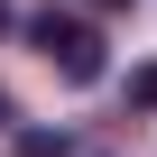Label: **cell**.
Returning <instances> with one entry per match:
<instances>
[{
    "label": "cell",
    "instance_id": "cell-1",
    "mask_svg": "<svg viewBox=\"0 0 157 157\" xmlns=\"http://www.w3.org/2000/svg\"><path fill=\"white\" fill-rule=\"evenodd\" d=\"M28 37L56 56L65 83H102V28H93V19H74V10H37V19H28Z\"/></svg>",
    "mask_w": 157,
    "mask_h": 157
},
{
    "label": "cell",
    "instance_id": "cell-6",
    "mask_svg": "<svg viewBox=\"0 0 157 157\" xmlns=\"http://www.w3.org/2000/svg\"><path fill=\"white\" fill-rule=\"evenodd\" d=\"M0 129H10V93H0Z\"/></svg>",
    "mask_w": 157,
    "mask_h": 157
},
{
    "label": "cell",
    "instance_id": "cell-3",
    "mask_svg": "<svg viewBox=\"0 0 157 157\" xmlns=\"http://www.w3.org/2000/svg\"><path fill=\"white\" fill-rule=\"evenodd\" d=\"M129 111H157V56L129 65Z\"/></svg>",
    "mask_w": 157,
    "mask_h": 157
},
{
    "label": "cell",
    "instance_id": "cell-2",
    "mask_svg": "<svg viewBox=\"0 0 157 157\" xmlns=\"http://www.w3.org/2000/svg\"><path fill=\"white\" fill-rule=\"evenodd\" d=\"M19 157H74L65 129H19Z\"/></svg>",
    "mask_w": 157,
    "mask_h": 157
},
{
    "label": "cell",
    "instance_id": "cell-4",
    "mask_svg": "<svg viewBox=\"0 0 157 157\" xmlns=\"http://www.w3.org/2000/svg\"><path fill=\"white\" fill-rule=\"evenodd\" d=\"M83 10H93V19H111V10H129V0H83Z\"/></svg>",
    "mask_w": 157,
    "mask_h": 157
},
{
    "label": "cell",
    "instance_id": "cell-5",
    "mask_svg": "<svg viewBox=\"0 0 157 157\" xmlns=\"http://www.w3.org/2000/svg\"><path fill=\"white\" fill-rule=\"evenodd\" d=\"M10 28H19V10H10V0H0V37H10Z\"/></svg>",
    "mask_w": 157,
    "mask_h": 157
}]
</instances>
